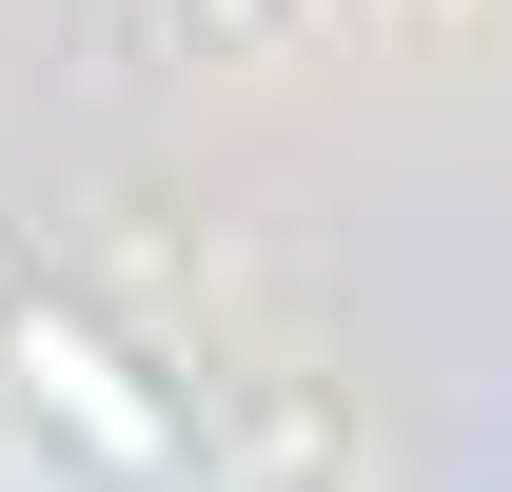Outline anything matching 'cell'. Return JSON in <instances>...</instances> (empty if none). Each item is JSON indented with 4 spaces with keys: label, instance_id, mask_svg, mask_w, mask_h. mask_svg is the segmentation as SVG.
Returning a JSON list of instances; mask_svg holds the SVG:
<instances>
[{
    "label": "cell",
    "instance_id": "cell-1",
    "mask_svg": "<svg viewBox=\"0 0 512 492\" xmlns=\"http://www.w3.org/2000/svg\"><path fill=\"white\" fill-rule=\"evenodd\" d=\"M0 394H20V433H40V453H79L99 492H178V473H197V414L119 355V335H99V315H60V296L0 335Z\"/></svg>",
    "mask_w": 512,
    "mask_h": 492
}]
</instances>
